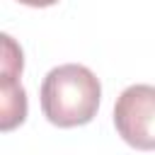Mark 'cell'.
<instances>
[{
  "instance_id": "3957f363",
  "label": "cell",
  "mask_w": 155,
  "mask_h": 155,
  "mask_svg": "<svg viewBox=\"0 0 155 155\" xmlns=\"http://www.w3.org/2000/svg\"><path fill=\"white\" fill-rule=\"evenodd\" d=\"M27 119V92L19 85V75L2 73L0 80V131H12Z\"/></svg>"
},
{
  "instance_id": "6da1fadb",
  "label": "cell",
  "mask_w": 155,
  "mask_h": 155,
  "mask_svg": "<svg viewBox=\"0 0 155 155\" xmlns=\"http://www.w3.org/2000/svg\"><path fill=\"white\" fill-rule=\"evenodd\" d=\"M41 111L58 128L85 126L97 116L102 85L99 78L80 63H65L53 70L41 82Z\"/></svg>"
},
{
  "instance_id": "277c9868",
  "label": "cell",
  "mask_w": 155,
  "mask_h": 155,
  "mask_svg": "<svg viewBox=\"0 0 155 155\" xmlns=\"http://www.w3.org/2000/svg\"><path fill=\"white\" fill-rule=\"evenodd\" d=\"M17 2H22V5H27V7H51V5H56L58 0H17Z\"/></svg>"
},
{
  "instance_id": "7a4b0ae2",
  "label": "cell",
  "mask_w": 155,
  "mask_h": 155,
  "mask_svg": "<svg viewBox=\"0 0 155 155\" xmlns=\"http://www.w3.org/2000/svg\"><path fill=\"white\" fill-rule=\"evenodd\" d=\"M116 133L138 150H155V85H131L114 104Z\"/></svg>"
}]
</instances>
